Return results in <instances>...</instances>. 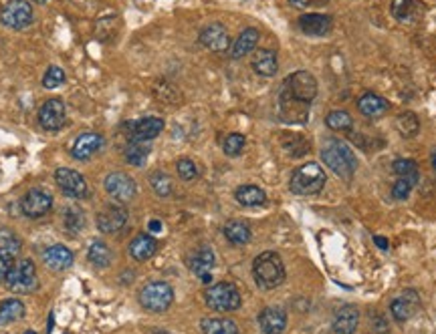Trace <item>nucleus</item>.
Instances as JSON below:
<instances>
[{"mask_svg": "<svg viewBox=\"0 0 436 334\" xmlns=\"http://www.w3.org/2000/svg\"><path fill=\"white\" fill-rule=\"evenodd\" d=\"M321 159H324L327 167L335 176H339L341 180L354 178L355 169H357V159H355L354 152L346 143H341L337 139L327 141L326 147L321 149Z\"/></svg>", "mask_w": 436, "mask_h": 334, "instance_id": "nucleus-1", "label": "nucleus"}, {"mask_svg": "<svg viewBox=\"0 0 436 334\" xmlns=\"http://www.w3.org/2000/svg\"><path fill=\"white\" fill-rule=\"evenodd\" d=\"M252 274L259 288L272 290L285 282V266L279 254L275 252H263L252 262Z\"/></svg>", "mask_w": 436, "mask_h": 334, "instance_id": "nucleus-2", "label": "nucleus"}, {"mask_svg": "<svg viewBox=\"0 0 436 334\" xmlns=\"http://www.w3.org/2000/svg\"><path fill=\"white\" fill-rule=\"evenodd\" d=\"M326 181L327 178L324 167H319L317 163L311 161V163H305L293 171L289 187L297 196H313V194H319L324 189Z\"/></svg>", "mask_w": 436, "mask_h": 334, "instance_id": "nucleus-3", "label": "nucleus"}, {"mask_svg": "<svg viewBox=\"0 0 436 334\" xmlns=\"http://www.w3.org/2000/svg\"><path fill=\"white\" fill-rule=\"evenodd\" d=\"M204 300L208 304V309L217 310V312H232V310L241 309V292L232 282H218L212 284L206 292H204Z\"/></svg>", "mask_w": 436, "mask_h": 334, "instance_id": "nucleus-4", "label": "nucleus"}, {"mask_svg": "<svg viewBox=\"0 0 436 334\" xmlns=\"http://www.w3.org/2000/svg\"><path fill=\"white\" fill-rule=\"evenodd\" d=\"M174 302V290L168 282H150L139 290V304L148 312H166Z\"/></svg>", "mask_w": 436, "mask_h": 334, "instance_id": "nucleus-5", "label": "nucleus"}, {"mask_svg": "<svg viewBox=\"0 0 436 334\" xmlns=\"http://www.w3.org/2000/svg\"><path fill=\"white\" fill-rule=\"evenodd\" d=\"M37 268L32 264V260H21L19 264L12 266V270L6 276V286L12 292L19 294H27L37 288Z\"/></svg>", "mask_w": 436, "mask_h": 334, "instance_id": "nucleus-6", "label": "nucleus"}, {"mask_svg": "<svg viewBox=\"0 0 436 334\" xmlns=\"http://www.w3.org/2000/svg\"><path fill=\"white\" fill-rule=\"evenodd\" d=\"M0 23L8 28L21 30L32 23V6L28 0H8L0 10Z\"/></svg>", "mask_w": 436, "mask_h": 334, "instance_id": "nucleus-7", "label": "nucleus"}, {"mask_svg": "<svg viewBox=\"0 0 436 334\" xmlns=\"http://www.w3.org/2000/svg\"><path fill=\"white\" fill-rule=\"evenodd\" d=\"M291 97L299 99L303 103H309L317 97V81L309 71H297L289 75L283 87Z\"/></svg>", "mask_w": 436, "mask_h": 334, "instance_id": "nucleus-8", "label": "nucleus"}, {"mask_svg": "<svg viewBox=\"0 0 436 334\" xmlns=\"http://www.w3.org/2000/svg\"><path fill=\"white\" fill-rule=\"evenodd\" d=\"M106 191L115 202L128 204L136 196V181L132 180L128 174H121V171L109 174L106 178Z\"/></svg>", "mask_w": 436, "mask_h": 334, "instance_id": "nucleus-9", "label": "nucleus"}, {"mask_svg": "<svg viewBox=\"0 0 436 334\" xmlns=\"http://www.w3.org/2000/svg\"><path fill=\"white\" fill-rule=\"evenodd\" d=\"M54 181H57L59 189L65 196H69V198L79 200V198L87 196V181H85V178H83L81 174L69 169V167H59L54 171Z\"/></svg>", "mask_w": 436, "mask_h": 334, "instance_id": "nucleus-10", "label": "nucleus"}, {"mask_svg": "<svg viewBox=\"0 0 436 334\" xmlns=\"http://www.w3.org/2000/svg\"><path fill=\"white\" fill-rule=\"evenodd\" d=\"M420 309V296L416 290H404L402 294H398L392 304H390V314L396 322H406L410 320Z\"/></svg>", "mask_w": 436, "mask_h": 334, "instance_id": "nucleus-11", "label": "nucleus"}, {"mask_svg": "<svg viewBox=\"0 0 436 334\" xmlns=\"http://www.w3.org/2000/svg\"><path fill=\"white\" fill-rule=\"evenodd\" d=\"M279 109H281L283 121H287V123H305L309 117V103H303L299 99L291 97L285 89L281 91Z\"/></svg>", "mask_w": 436, "mask_h": 334, "instance_id": "nucleus-12", "label": "nucleus"}, {"mask_svg": "<svg viewBox=\"0 0 436 334\" xmlns=\"http://www.w3.org/2000/svg\"><path fill=\"white\" fill-rule=\"evenodd\" d=\"M51 207H53V198H51V194H47L43 189H30L21 200V209L27 218H41Z\"/></svg>", "mask_w": 436, "mask_h": 334, "instance_id": "nucleus-13", "label": "nucleus"}, {"mask_svg": "<svg viewBox=\"0 0 436 334\" xmlns=\"http://www.w3.org/2000/svg\"><path fill=\"white\" fill-rule=\"evenodd\" d=\"M426 8L420 0H392V17L402 25H414L424 17Z\"/></svg>", "mask_w": 436, "mask_h": 334, "instance_id": "nucleus-14", "label": "nucleus"}, {"mask_svg": "<svg viewBox=\"0 0 436 334\" xmlns=\"http://www.w3.org/2000/svg\"><path fill=\"white\" fill-rule=\"evenodd\" d=\"M200 43L208 51L224 52L228 49V45H230V36H228V30L220 25V23H212V25H208L206 28H202Z\"/></svg>", "mask_w": 436, "mask_h": 334, "instance_id": "nucleus-15", "label": "nucleus"}, {"mask_svg": "<svg viewBox=\"0 0 436 334\" xmlns=\"http://www.w3.org/2000/svg\"><path fill=\"white\" fill-rule=\"evenodd\" d=\"M39 123L47 131H57L65 123V103L61 99H49L39 111Z\"/></svg>", "mask_w": 436, "mask_h": 334, "instance_id": "nucleus-16", "label": "nucleus"}, {"mask_svg": "<svg viewBox=\"0 0 436 334\" xmlns=\"http://www.w3.org/2000/svg\"><path fill=\"white\" fill-rule=\"evenodd\" d=\"M128 224V209L121 206H113L101 211L97 218V228L103 233H117L123 230V226Z\"/></svg>", "mask_w": 436, "mask_h": 334, "instance_id": "nucleus-17", "label": "nucleus"}, {"mask_svg": "<svg viewBox=\"0 0 436 334\" xmlns=\"http://www.w3.org/2000/svg\"><path fill=\"white\" fill-rule=\"evenodd\" d=\"M301 32L303 34H309V36H326L327 32L333 28V19L327 17V14H317V12H311V14H303L299 21Z\"/></svg>", "mask_w": 436, "mask_h": 334, "instance_id": "nucleus-18", "label": "nucleus"}, {"mask_svg": "<svg viewBox=\"0 0 436 334\" xmlns=\"http://www.w3.org/2000/svg\"><path fill=\"white\" fill-rule=\"evenodd\" d=\"M130 129H132V135H130L132 141H152L154 137H158L162 133L164 119H160V117H143V119L134 121Z\"/></svg>", "mask_w": 436, "mask_h": 334, "instance_id": "nucleus-19", "label": "nucleus"}, {"mask_svg": "<svg viewBox=\"0 0 436 334\" xmlns=\"http://www.w3.org/2000/svg\"><path fill=\"white\" fill-rule=\"evenodd\" d=\"M212 268H215V252L210 248H200L194 256L190 258V270L202 280L204 284L212 282Z\"/></svg>", "mask_w": 436, "mask_h": 334, "instance_id": "nucleus-20", "label": "nucleus"}, {"mask_svg": "<svg viewBox=\"0 0 436 334\" xmlns=\"http://www.w3.org/2000/svg\"><path fill=\"white\" fill-rule=\"evenodd\" d=\"M359 324V310L346 304L335 312L333 316V333L335 334H354Z\"/></svg>", "mask_w": 436, "mask_h": 334, "instance_id": "nucleus-21", "label": "nucleus"}, {"mask_svg": "<svg viewBox=\"0 0 436 334\" xmlns=\"http://www.w3.org/2000/svg\"><path fill=\"white\" fill-rule=\"evenodd\" d=\"M259 326L265 334H283L287 328V314L281 309H265L259 314Z\"/></svg>", "mask_w": 436, "mask_h": 334, "instance_id": "nucleus-22", "label": "nucleus"}, {"mask_svg": "<svg viewBox=\"0 0 436 334\" xmlns=\"http://www.w3.org/2000/svg\"><path fill=\"white\" fill-rule=\"evenodd\" d=\"M101 143H103L101 135H97V133H93V131L81 133V135L75 139V143H73L71 155H73L75 159H81V161L83 159H89L95 152H99Z\"/></svg>", "mask_w": 436, "mask_h": 334, "instance_id": "nucleus-23", "label": "nucleus"}, {"mask_svg": "<svg viewBox=\"0 0 436 334\" xmlns=\"http://www.w3.org/2000/svg\"><path fill=\"white\" fill-rule=\"evenodd\" d=\"M43 258H45V264H47L51 270H54V272L67 270V268H71V264H73V252H71L69 248L61 246V244L47 248V252L43 254Z\"/></svg>", "mask_w": 436, "mask_h": 334, "instance_id": "nucleus-24", "label": "nucleus"}, {"mask_svg": "<svg viewBox=\"0 0 436 334\" xmlns=\"http://www.w3.org/2000/svg\"><path fill=\"white\" fill-rule=\"evenodd\" d=\"M158 250V242L150 236V233H139L132 240L130 244V254L137 262H146L156 254Z\"/></svg>", "mask_w": 436, "mask_h": 334, "instance_id": "nucleus-25", "label": "nucleus"}, {"mask_svg": "<svg viewBox=\"0 0 436 334\" xmlns=\"http://www.w3.org/2000/svg\"><path fill=\"white\" fill-rule=\"evenodd\" d=\"M252 69L257 75L261 77H272L279 69V61H277V54L269 49H261V51L255 52L252 56Z\"/></svg>", "mask_w": 436, "mask_h": 334, "instance_id": "nucleus-26", "label": "nucleus"}, {"mask_svg": "<svg viewBox=\"0 0 436 334\" xmlns=\"http://www.w3.org/2000/svg\"><path fill=\"white\" fill-rule=\"evenodd\" d=\"M357 107L366 117H380L390 109V103L376 93H366V95L359 97Z\"/></svg>", "mask_w": 436, "mask_h": 334, "instance_id": "nucleus-27", "label": "nucleus"}, {"mask_svg": "<svg viewBox=\"0 0 436 334\" xmlns=\"http://www.w3.org/2000/svg\"><path fill=\"white\" fill-rule=\"evenodd\" d=\"M259 43V30L257 28H245L239 39L235 41L232 49H230V56L232 59H243L245 54L252 51Z\"/></svg>", "mask_w": 436, "mask_h": 334, "instance_id": "nucleus-28", "label": "nucleus"}, {"mask_svg": "<svg viewBox=\"0 0 436 334\" xmlns=\"http://www.w3.org/2000/svg\"><path fill=\"white\" fill-rule=\"evenodd\" d=\"M235 198H237V202H239L241 206L245 207L263 206V204L267 202V194H265L261 187H257V185H241V187L237 189Z\"/></svg>", "mask_w": 436, "mask_h": 334, "instance_id": "nucleus-29", "label": "nucleus"}, {"mask_svg": "<svg viewBox=\"0 0 436 334\" xmlns=\"http://www.w3.org/2000/svg\"><path fill=\"white\" fill-rule=\"evenodd\" d=\"M200 328L204 334H239L237 322L230 318H204L200 322Z\"/></svg>", "mask_w": 436, "mask_h": 334, "instance_id": "nucleus-30", "label": "nucleus"}, {"mask_svg": "<svg viewBox=\"0 0 436 334\" xmlns=\"http://www.w3.org/2000/svg\"><path fill=\"white\" fill-rule=\"evenodd\" d=\"M21 250H23V244L14 231L6 230V228L0 230V256L14 260L21 254Z\"/></svg>", "mask_w": 436, "mask_h": 334, "instance_id": "nucleus-31", "label": "nucleus"}, {"mask_svg": "<svg viewBox=\"0 0 436 334\" xmlns=\"http://www.w3.org/2000/svg\"><path fill=\"white\" fill-rule=\"evenodd\" d=\"M25 316V304L19 298H8L0 304V324L17 322Z\"/></svg>", "mask_w": 436, "mask_h": 334, "instance_id": "nucleus-32", "label": "nucleus"}, {"mask_svg": "<svg viewBox=\"0 0 436 334\" xmlns=\"http://www.w3.org/2000/svg\"><path fill=\"white\" fill-rule=\"evenodd\" d=\"M224 236L230 244L235 246H243L250 240V228L246 226L245 222H239V220H232L224 226Z\"/></svg>", "mask_w": 436, "mask_h": 334, "instance_id": "nucleus-33", "label": "nucleus"}, {"mask_svg": "<svg viewBox=\"0 0 436 334\" xmlns=\"http://www.w3.org/2000/svg\"><path fill=\"white\" fill-rule=\"evenodd\" d=\"M87 256H89V262L93 266H97V268H106V266H109V262H111V252H109L108 244L101 242V240L91 242Z\"/></svg>", "mask_w": 436, "mask_h": 334, "instance_id": "nucleus-34", "label": "nucleus"}, {"mask_svg": "<svg viewBox=\"0 0 436 334\" xmlns=\"http://www.w3.org/2000/svg\"><path fill=\"white\" fill-rule=\"evenodd\" d=\"M392 169H394V174L398 176V178H404V180L412 181L414 185L418 183V165H416V161H412V159H396L394 163H392Z\"/></svg>", "mask_w": 436, "mask_h": 334, "instance_id": "nucleus-35", "label": "nucleus"}, {"mask_svg": "<svg viewBox=\"0 0 436 334\" xmlns=\"http://www.w3.org/2000/svg\"><path fill=\"white\" fill-rule=\"evenodd\" d=\"M326 123L333 131H348L354 125V119L348 111H331L326 117Z\"/></svg>", "mask_w": 436, "mask_h": 334, "instance_id": "nucleus-36", "label": "nucleus"}, {"mask_svg": "<svg viewBox=\"0 0 436 334\" xmlns=\"http://www.w3.org/2000/svg\"><path fill=\"white\" fill-rule=\"evenodd\" d=\"M148 155H150V147L146 145V141H132L130 147L126 149V159L132 165H143Z\"/></svg>", "mask_w": 436, "mask_h": 334, "instance_id": "nucleus-37", "label": "nucleus"}, {"mask_svg": "<svg viewBox=\"0 0 436 334\" xmlns=\"http://www.w3.org/2000/svg\"><path fill=\"white\" fill-rule=\"evenodd\" d=\"M396 127L402 133V137H414V135L418 133V129H420V123H418V117H416L414 113L406 111V113L398 115Z\"/></svg>", "mask_w": 436, "mask_h": 334, "instance_id": "nucleus-38", "label": "nucleus"}, {"mask_svg": "<svg viewBox=\"0 0 436 334\" xmlns=\"http://www.w3.org/2000/svg\"><path fill=\"white\" fill-rule=\"evenodd\" d=\"M63 222H65V228L69 233H79L85 226V216L79 207H67Z\"/></svg>", "mask_w": 436, "mask_h": 334, "instance_id": "nucleus-39", "label": "nucleus"}, {"mask_svg": "<svg viewBox=\"0 0 436 334\" xmlns=\"http://www.w3.org/2000/svg\"><path fill=\"white\" fill-rule=\"evenodd\" d=\"M245 143V135H241V133H230V135H226V139L222 141V149H224V154L228 155V157H237V155L243 154Z\"/></svg>", "mask_w": 436, "mask_h": 334, "instance_id": "nucleus-40", "label": "nucleus"}, {"mask_svg": "<svg viewBox=\"0 0 436 334\" xmlns=\"http://www.w3.org/2000/svg\"><path fill=\"white\" fill-rule=\"evenodd\" d=\"M150 183H152V189L160 196V198H168L172 194V180L168 174L164 171H156L150 176Z\"/></svg>", "mask_w": 436, "mask_h": 334, "instance_id": "nucleus-41", "label": "nucleus"}, {"mask_svg": "<svg viewBox=\"0 0 436 334\" xmlns=\"http://www.w3.org/2000/svg\"><path fill=\"white\" fill-rule=\"evenodd\" d=\"M283 145H285V149L293 155V157H301V155H305L309 152V143H307L303 137H299V135H289V137H285V139H283Z\"/></svg>", "mask_w": 436, "mask_h": 334, "instance_id": "nucleus-42", "label": "nucleus"}, {"mask_svg": "<svg viewBox=\"0 0 436 334\" xmlns=\"http://www.w3.org/2000/svg\"><path fill=\"white\" fill-rule=\"evenodd\" d=\"M65 83V71L61 67H49L45 77H43V87L45 89H57Z\"/></svg>", "mask_w": 436, "mask_h": 334, "instance_id": "nucleus-43", "label": "nucleus"}, {"mask_svg": "<svg viewBox=\"0 0 436 334\" xmlns=\"http://www.w3.org/2000/svg\"><path fill=\"white\" fill-rule=\"evenodd\" d=\"M176 169H178V176L184 181H192L198 178V167H196V163L192 159H186V157L184 159H178Z\"/></svg>", "mask_w": 436, "mask_h": 334, "instance_id": "nucleus-44", "label": "nucleus"}, {"mask_svg": "<svg viewBox=\"0 0 436 334\" xmlns=\"http://www.w3.org/2000/svg\"><path fill=\"white\" fill-rule=\"evenodd\" d=\"M412 187H414V183H412V181L404 180V178H398V181L392 185V198H394V200H398V202L408 200Z\"/></svg>", "mask_w": 436, "mask_h": 334, "instance_id": "nucleus-45", "label": "nucleus"}, {"mask_svg": "<svg viewBox=\"0 0 436 334\" xmlns=\"http://www.w3.org/2000/svg\"><path fill=\"white\" fill-rule=\"evenodd\" d=\"M12 266H14V260L0 256V280H6V276L12 270Z\"/></svg>", "mask_w": 436, "mask_h": 334, "instance_id": "nucleus-46", "label": "nucleus"}, {"mask_svg": "<svg viewBox=\"0 0 436 334\" xmlns=\"http://www.w3.org/2000/svg\"><path fill=\"white\" fill-rule=\"evenodd\" d=\"M374 242L380 246V250H388V248H390L388 240H386V238H382V236H374Z\"/></svg>", "mask_w": 436, "mask_h": 334, "instance_id": "nucleus-47", "label": "nucleus"}, {"mask_svg": "<svg viewBox=\"0 0 436 334\" xmlns=\"http://www.w3.org/2000/svg\"><path fill=\"white\" fill-rule=\"evenodd\" d=\"M289 4L295 6V8H305V6L311 4V0H289Z\"/></svg>", "mask_w": 436, "mask_h": 334, "instance_id": "nucleus-48", "label": "nucleus"}, {"mask_svg": "<svg viewBox=\"0 0 436 334\" xmlns=\"http://www.w3.org/2000/svg\"><path fill=\"white\" fill-rule=\"evenodd\" d=\"M160 230H162V224H160L158 220H152V222H150V231H152V233H158Z\"/></svg>", "mask_w": 436, "mask_h": 334, "instance_id": "nucleus-49", "label": "nucleus"}, {"mask_svg": "<svg viewBox=\"0 0 436 334\" xmlns=\"http://www.w3.org/2000/svg\"><path fill=\"white\" fill-rule=\"evenodd\" d=\"M433 167H435V171H436V149L433 152Z\"/></svg>", "mask_w": 436, "mask_h": 334, "instance_id": "nucleus-50", "label": "nucleus"}, {"mask_svg": "<svg viewBox=\"0 0 436 334\" xmlns=\"http://www.w3.org/2000/svg\"><path fill=\"white\" fill-rule=\"evenodd\" d=\"M32 2H39V4H43V2H47V0H32Z\"/></svg>", "mask_w": 436, "mask_h": 334, "instance_id": "nucleus-51", "label": "nucleus"}, {"mask_svg": "<svg viewBox=\"0 0 436 334\" xmlns=\"http://www.w3.org/2000/svg\"><path fill=\"white\" fill-rule=\"evenodd\" d=\"M25 334H37V333H32V331H28V333H25Z\"/></svg>", "mask_w": 436, "mask_h": 334, "instance_id": "nucleus-52", "label": "nucleus"}]
</instances>
